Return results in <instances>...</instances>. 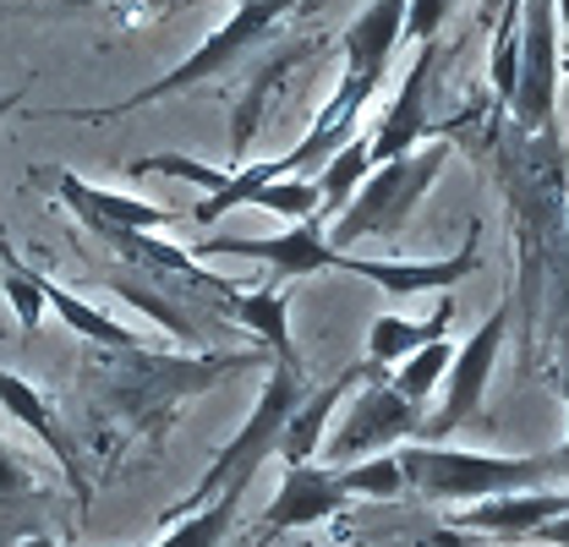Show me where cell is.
Returning <instances> with one entry per match:
<instances>
[{"label": "cell", "instance_id": "cell-1", "mask_svg": "<svg viewBox=\"0 0 569 547\" xmlns=\"http://www.w3.org/2000/svg\"><path fill=\"white\" fill-rule=\"evenodd\" d=\"M274 356L258 350H153V345H132V350H104L93 345L82 361V406L93 416V427L110 432V455H121V444L132 438H164L176 427V416L187 400L209 395L213 384L269 367ZM99 432V438H104Z\"/></svg>", "mask_w": 569, "mask_h": 547}, {"label": "cell", "instance_id": "cell-2", "mask_svg": "<svg viewBox=\"0 0 569 547\" xmlns=\"http://www.w3.org/2000/svg\"><path fill=\"white\" fill-rule=\"evenodd\" d=\"M449 137H432V142H417L411 153H395V159H383V165H372L367 170V181L351 192V203L340 208L335 219H329V247L335 252H346L356 241H395L406 225H411V213L422 208L427 187L443 176V165H449Z\"/></svg>", "mask_w": 569, "mask_h": 547}, {"label": "cell", "instance_id": "cell-3", "mask_svg": "<svg viewBox=\"0 0 569 547\" xmlns=\"http://www.w3.org/2000/svg\"><path fill=\"white\" fill-rule=\"evenodd\" d=\"M400 477L411 493L438 504H477L520 487H553L559 455H477V449H449V444H400L395 449Z\"/></svg>", "mask_w": 569, "mask_h": 547}, {"label": "cell", "instance_id": "cell-4", "mask_svg": "<svg viewBox=\"0 0 569 547\" xmlns=\"http://www.w3.org/2000/svg\"><path fill=\"white\" fill-rule=\"evenodd\" d=\"M301 395H307V367H280V361H269V378H263V395H258L252 416L241 421V432H236V438L209 460L203 481H198V487H192L164 520L192 515L198 504H209L213 493H224V487L247 493L252 477L263 471V460L280 455V432H284V421H290V410L301 406Z\"/></svg>", "mask_w": 569, "mask_h": 547}, {"label": "cell", "instance_id": "cell-5", "mask_svg": "<svg viewBox=\"0 0 569 547\" xmlns=\"http://www.w3.org/2000/svg\"><path fill=\"white\" fill-rule=\"evenodd\" d=\"M296 11V0H241L219 28H213L209 39L181 61V67H170L159 82H148L138 93H127L121 105H110V110H67L71 121H116V116H127V110H142V105H159V99H170V93H187V88H198V82H213V77H224V71L236 67L241 56H252L274 28H280L284 17Z\"/></svg>", "mask_w": 569, "mask_h": 547}, {"label": "cell", "instance_id": "cell-6", "mask_svg": "<svg viewBox=\"0 0 569 547\" xmlns=\"http://www.w3.org/2000/svg\"><path fill=\"white\" fill-rule=\"evenodd\" d=\"M422 416H427L422 406H411V400H400V395L389 389L383 367H372V372H367V389H361L351 400V410L340 416V427L329 432V444H318V449H323V466H351V460L389 455V449L422 438Z\"/></svg>", "mask_w": 569, "mask_h": 547}, {"label": "cell", "instance_id": "cell-7", "mask_svg": "<svg viewBox=\"0 0 569 547\" xmlns=\"http://www.w3.org/2000/svg\"><path fill=\"white\" fill-rule=\"evenodd\" d=\"M503 335H509V307L488 312V318H482V329L449 356L443 384H438V389H443V400H438L432 416H422V438H417V444H443L455 427H466V421L482 410V395H488V384H493Z\"/></svg>", "mask_w": 569, "mask_h": 547}, {"label": "cell", "instance_id": "cell-8", "mask_svg": "<svg viewBox=\"0 0 569 547\" xmlns=\"http://www.w3.org/2000/svg\"><path fill=\"white\" fill-rule=\"evenodd\" d=\"M351 504V493L340 487L335 466H318V460H301V466H284L280 493L269 498V509L258 515V526L247 531L258 547H269L284 531H307V526H323L335 520L340 509Z\"/></svg>", "mask_w": 569, "mask_h": 547}, {"label": "cell", "instance_id": "cell-9", "mask_svg": "<svg viewBox=\"0 0 569 547\" xmlns=\"http://www.w3.org/2000/svg\"><path fill=\"white\" fill-rule=\"evenodd\" d=\"M192 258H252V263H269L280 279H307V274L335 269L340 252L323 236V213H307L280 236H213V241H198Z\"/></svg>", "mask_w": 569, "mask_h": 547}, {"label": "cell", "instance_id": "cell-10", "mask_svg": "<svg viewBox=\"0 0 569 547\" xmlns=\"http://www.w3.org/2000/svg\"><path fill=\"white\" fill-rule=\"evenodd\" d=\"M335 269L372 279L389 296H438V290H455L460 279L482 269V225L466 230V247L455 258H351V252H340Z\"/></svg>", "mask_w": 569, "mask_h": 547}, {"label": "cell", "instance_id": "cell-11", "mask_svg": "<svg viewBox=\"0 0 569 547\" xmlns=\"http://www.w3.org/2000/svg\"><path fill=\"white\" fill-rule=\"evenodd\" d=\"M33 181L50 187L77 213V225L88 236H99V230H164L176 219V208L148 203V198H127V192H104V187H93V181H82L71 170H56V165H39Z\"/></svg>", "mask_w": 569, "mask_h": 547}, {"label": "cell", "instance_id": "cell-12", "mask_svg": "<svg viewBox=\"0 0 569 547\" xmlns=\"http://www.w3.org/2000/svg\"><path fill=\"white\" fill-rule=\"evenodd\" d=\"M0 410L6 416H17L56 460H61V477H67V487H71V498L77 504H88L93 498V481H88V460H82V444L67 432V421L56 416V406L28 384V378H17L11 367H0Z\"/></svg>", "mask_w": 569, "mask_h": 547}, {"label": "cell", "instance_id": "cell-13", "mask_svg": "<svg viewBox=\"0 0 569 547\" xmlns=\"http://www.w3.org/2000/svg\"><path fill=\"white\" fill-rule=\"evenodd\" d=\"M559 515H569V487H520V493H498V498L466 504L455 515V531L520 543V537H537V526H548Z\"/></svg>", "mask_w": 569, "mask_h": 547}, {"label": "cell", "instance_id": "cell-14", "mask_svg": "<svg viewBox=\"0 0 569 547\" xmlns=\"http://www.w3.org/2000/svg\"><path fill=\"white\" fill-rule=\"evenodd\" d=\"M406 39V0H367L356 11V22L346 28L340 50H346V77L356 88L378 93V82L389 77V61Z\"/></svg>", "mask_w": 569, "mask_h": 547}, {"label": "cell", "instance_id": "cell-15", "mask_svg": "<svg viewBox=\"0 0 569 547\" xmlns=\"http://www.w3.org/2000/svg\"><path fill=\"white\" fill-rule=\"evenodd\" d=\"M318 50H323V39H290V44L269 50L258 67L247 71V82H241V93H236V110H230V165H224V170L247 165V148H252V137L263 127V110H269V93H274L301 61H312Z\"/></svg>", "mask_w": 569, "mask_h": 547}, {"label": "cell", "instance_id": "cell-16", "mask_svg": "<svg viewBox=\"0 0 569 547\" xmlns=\"http://www.w3.org/2000/svg\"><path fill=\"white\" fill-rule=\"evenodd\" d=\"M432 67H438V39H427L422 50H417V61H411L400 93H395V105L383 110L378 132L367 137L372 165H383V159H395V153H411V148L427 137V88H432Z\"/></svg>", "mask_w": 569, "mask_h": 547}, {"label": "cell", "instance_id": "cell-17", "mask_svg": "<svg viewBox=\"0 0 569 547\" xmlns=\"http://www.w3.org/2000/svg\"><path fill=\"white\" fill-rule=\"evenodd\" d=\"M56 504L61 498L44 487V477L11 444H0V547H17L22 537L44 531V515Z\"/></svg>", "mask_w": 569, "mask_h": 547}, {"label": "cell", "instance_id": "cell-18", "mask_svg": "<svg viewBox=\"0 0 569 547\" xmlns=\"http://www.w3.org/2000/svg\"><path fill=\"white\" fill-rule=\"evenodd\" d=\"M367 372H372V361H356V367H346V372H335L329 384H318V389L301 395V406L290 410V421H284V432H280V460L284 466L318 460V444H323V427H329L335 406L346 400V389L361 384Z\"/></svg>", "mask_w": 569, "mask_h": 547}, {"label": "cell", "instance_id": "cell-19", "mask_svg": "<svg viewBox=\"0 0 569 547\" xmlns=\"http://www.w3.org/2000/svg\"><path fill=\"white\" fill-rule=\"evenodd\" d=\"M449 324H455V290H438V301H432L427 318L378 312V318L367 324V361L389 372V367L406 361L411 350H422V345H432V340H449Z\"/></svg>", "mask_w": 569, "mask_h": 547}, {"label": "cell", "instance_id": "cell-20", "mask_svg": "<svg viewBox=\"0 0 569 547\" xmlns=\"http://www.w3.org/2000/svg\"><path fill=\"white\" fill-rule=\"evenodd\" d=\"M224 318H236L241 329H252L258 345L280 361V367H301L296 340H290V290L284 285H258V290H230Z\"/></svg>", "mask_w": 569, "mask_h": 547}, {"label": "cell", "instance_id": "cell-21", "mask_svg": "<svg viewBox=\"0 0 569 547\" xmlns=\"http://www.w3.org/2000/svg\"><path fill=\"white\" fill-rule=\"evenodd\" d=\"M39 290H44V307H50V312H61V324H67L71 335H82L88 345H104V350H132V345H148L138 329L116 324V318H110L104 307L82 301L77 290H67L61 279H50L44 269H39Z\"/></svg>", "mask_w": 569, "mask_h": 547}, {"label": "cell", "instance_id": "cell-22", "mask_svg": "<svg viewBox=\"0 0 569 547\" xmlns=\"http://www.w3.org/2000/svg\"><path fill=\"white\" fill-rule=\"evenodd\" d=\"M367 170H372V153H367V132H356L351 142H340L323 165H318V213L323 219H335L340 208L351 203V192L367 181Z\"/></svg>", "mask_w": 569, "mask_h": 547}, {"label": "cell", "instance_id": "cell-23", "mask_svg": "<svg viewBox=\"0 0 569 547\" xmlns=\"http://www.w3.org/2000/svg\"><path fill=\"white\" fill-rule=\"evenodd\" d=\"M241 498H247V493H236V487L213 493L209 504H198V509H192V520H176V526H170L153 547H224L230 543V531H236Z\"/></svg>", "mask_w": 569, "mask_h": 547}, {"label": "cell", "instance_id": "cell-24", "mask_svg": "<svg viewBox=\"0 0 569 547\" xmlns=\"http://www.w3.org/2000/svg\"><path fill=\"white\" fill-rule=\"evenodd\" d=\"M449 356H455V345H449V340H432V345H422V350H411L406 361H395V372H383V378H389V389H395L400 400L427 406V400L438 395V384H443V367H449Z\"/></svg>", "mask_w": 569, "mask_h": 547}, {"label": "cell", "instance_id": "cell-25", "mask_svg": "<svg viewBox=\"0 0 569 547\" xmlns=\"http://www.w3.org/2000/svg\"><path fill=\"white\" fill-rule=\"evenodd\" d=\"M269 181H280V159L236 165V170H230V181L192 208V219H198V225H213V219H224L230 208H247V203H252V192H258V187H269Z\"/></svg>", "mask_w": 569, "mask_h": 547}, {"label": "cell", "instance_id": "cell-26", "mask_svg": "<svg viewBox=\"0 0 569 547\" xmlns=\"http://www.w3.org/2000/svg\"><path fill=\"white\" fill-rule=\"evenodd\" d=\"M335 471H340V487H346L351 498H400V493H406V477H400L395 449H389V455L351 460V466H335Z\"/></svg>", "mask_w": 569, "mask_h": 547}, {"label": "cell", "instance_id": "cell-27", "mask_svg": "<svg viewBox=\"0 0 569 547\" xmlns=\"http://www.w3.org/2000/svg\"><path fill=\"white\" fill-rule=\"evenodd\" d=\"M247 208H263V213H280V219H307V213H318V181L312 176H280V181H269V187H258L252 192V203Z\"/></svg>", "mask_w": 569, "mask_h": 547}, {"label": "cell", "instance_id": "cell-28", "mask_svg": "<svg viewBox=\"0 0 569 547\" xmlns=\"http://www.w3.org/2000/svg\"><path fill=\"white\" fill-rule=\"evenodd\" d=\"M449 6L455 0H406V33L427 44V39H438V28L449 22Z\"/></svg>", "mask_w": 569, "mask_h": 547}, {"label": "cell", "instance_id": "cell-29", "mask_svg": "<svg viewBox=\"0 0 569 547\" xmlns=\"http://www.w3.org/2000/svg\"><path fill=\"white\" fill-rule=\"evenodd\" d=\"M559 395H565V410H569V356H565V372H559ZM553 455H559V477H565V487H569V432Z\"/></svg>", "mask_w": 569, "mask_h": 547}, {"label": "cell", "instance_id": "cell-30", "mask_svg": "<svg viewBox=\"0 0 569 547\" xmlns=\"http://www.w3.org/2000/svg\"><path fill=\"white\" fill-rule=\"evenodd\" d=\"M537 543H548V547H569V515H559V520H548V526H537Z\"/></svg>", "mask_w": 569, "mask_h": 547}, {"label": "cell", "instance_id": "cell-31", "mask_svg": "<svg viewBox=\"0 0 569 547\" xmlns=\"http://www.w3.org/2000/svg\"><path fill=\"white\" fill-rule=\"evenodd\" d=\"M498 11H503V0H477V17H482V28H493Z\"/></svg>", "mask_w": 569, "mask_h": 547}, {"label": "cell", "instance_id": "cell-32", "mask_svg": "<svg viewBox=\"0 0 569 547\" xmlns=\"http://www.w3.org/2000/svg\"><path fill=\"white\" fill-rule=\"evenodd\" d=\"M17 547H61V543H56L50 531H33V537H22V543H17Z\"/></svg>", "mask_w": 569, "mask_h": 547}, {"label": "cell", "instance_id": "cell-33", "mask_svg": "<svg viewBox=\"0 0 569 547\" xmlns=\"http://www.w3.org/2000/svg\"><path fill=\"white\" fill-rule=\"evenodd\" d=\"M236 547H258V543H252V537H236Z\"/></svg>", "mask_w": 569, "mask_h": 547}, {"label": "cell", "instance_id": "cell-34", "mask_svg": "<svg viewBox=\"0 0 569 547\" xmlns=\"http://www.w3.org/2000/svg\"><path fill=\"white\" fill-rule=\"evenodd\" d=\"M559 71H569V67H559Z\"/></svg>", "mask_w": 569, "mask_h": 547}]
</instances>
